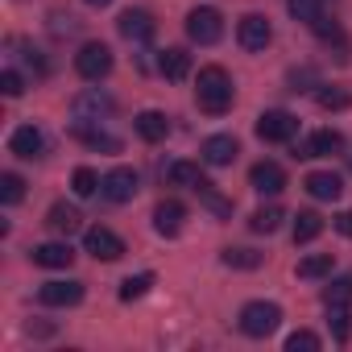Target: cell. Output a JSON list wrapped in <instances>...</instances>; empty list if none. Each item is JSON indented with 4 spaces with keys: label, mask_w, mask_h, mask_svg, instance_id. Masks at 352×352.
<instances>
[{
    "label": "cell",
    "mask_w": 352,
    "mask_h": 352,
    "mask_svg": "<svg viewBox=\"0 0 352 352\" xmlns=\"http://www.w3.org/2000/svg\"><path fill=\"white\" fill-rule=\"evenodd\" d=\"M348 166H352V153H348Z\"/></svg>",
    "instance_id": "obj_41"
},
{
    "label": "cell",
    "mask_w": 352,
    "mask_h": 352,
    "mask_svg": "<svg viewBox=\"0 0 352 352\" xmlns=\"http://www.w3.org/2000/svg\"><path fill=\"white\" fill-rule=\"evenodd\" d=\"M108 112H112V100L100 96V91H83V96L75 100V120H100V116H108Z\"/></svg>",
    "instance_id": "obj_20"
},
{
    "label": "cell",
    "mask_w": 352,
    "mask_h": 352,
    "mask_svg": "<svg viewBox=\"0 0 352 352\" xmlns=\"http://www.w3.org/2000/svg\"><path fill=\"white\" fill-rule=\"evenodd\" d=\"M0 91H5L9 100H17V96L25 91V79H21L17 71H5V75H0Z\"/></svg>",
    "instance_id": "obj_38"
},
{
    "label": "cell",
    "mask_w": 352,
    "mask_h": 352,
    "mask_svg": "<svg viewBox=\"0 0 352 352\" xmlns=\"http://www.w3.org/2000/svg\"><path fill=\"white\" fill-rule=\"evenodd\" d=\"M236 153H241V145H236V137H228V133H216V137L204 141V162H208V166H232Z\"/></svg>",
    "instance_id": "obj_15"
},
{
    "label": "cell",
    "mask_w": 352,
    "mask_h": 352,
    "mask_svg": "<svg viewBox=\"0 0 352 352\" xmlns=\"http://www.w3.org/2000/svg\"><path fill=\"white\" fill-rule=\"evenodd\" d=\"M344 149V137L336 133V129H319V133H311L294 153L298 157H331V153H340Z\"/></svg>",
    "instance_id": "obj_9"
},
{
    "label": "cell",
    "mask_w": 352,
    "mask_h": 352,
    "mask_svg": "<svg viewBox=\"0 0 352 352\" xmlns=\"http://www.w3.org/2000/svg\"><path fill=\"white\" fill-rule=\"evenodd\" d=\"M149 286H153V274H133V278H124V282H120V302H133V298L149 294Z\"/></svg>",
    "instance_id": "obj_31"
},
{
    "label": "cell",
    "mask_w": 352,
    "mask_h": 352,
    "mask_svg": "<svg viewBox=\"0 0 352 352\" xmlns=\"http://www.w3.org/2000/svg\"><path fill=\"white\" fill-rule=\"evenodd\" d=\"M315 100H319V108H323V112H344V108L352 104V96H348L344 87H323V83H319Z\"/></svg>",
    "instance_id": "obj_26"
},
{
    "label": "cell",
    "mask_w": 352,
    "mask_h": 352,
    "mask_svg": "<svg viewBox=\"0 0 352 352\" xmlns=\"http://www.w3.org/2000/svg\"><path fill=\"white\" fill-rule=\"evenodd\" d=\"M157 71L166 75V79H187L191 75V54L187 50H162V58H157Z\"/></svg>",
    "instance_id": "obj_21"
},
{
    "label": "cell",
    "mask_w": 352,
    "mask_h": 352,
    "mask_svg": "<svg viewBox=\"0 0 352 352\" xmlns=\"http://www.w3.org/2000/svg\"><path fill=\"white\" fill-rule=\"evenodd\" d=\"M9 149H13L17 157H42V149H46V137H42V129H34V124H21V129L9 137Z\"/></svg>",
    "instance_id": "obj_16"
},
{
    "label": "cell",
    "mask_w": 352,
    "mask_h": 352,
    "mask_svg": "<svg viewBox=\"0 0 352 352\" xmlns=\"http://www.w3.org/2000/svg\"><path fill=\"white\" fill-rule=\"evenodd\" d=\"M75 137H79L83 145H91V149H108V153L120 149V141H116L112 133H104L96 120H75Z\"/></svg>",
    "instance_id": "obj_18"
},
{
    "label": "cell",
    "mask_w": 352,
    "mask_h": 352,
    "mask_svg": "<svg viewBox=\"0 0 352 352\" xmlns=\"http://www.w3.org/2000/svg\"><path fill=\"white\" fill-rule=\"evenodd\" d=\"M220 34H224V17H220L216 9H191V17H187V38H191V42L216 46Z\"/></svg>",
    "instance_id": "obj_4"
},
{
    "label": "cell",
    "mask_w": 352,
    "mask_h": 352,
    "mask_svg": "<svg viewBox=\"0 0 352 352\" xmlns=\"http://www.w3.org/2000/svg\"><path fill=\"white\" fill-rule=\"evenodd\" d=\"M249 183H253V191H261V195H278V191L286 187V170H282L278 162H257V166L249 170Z\"/></svg>",
    "instance_id": "obj_11"
},
{
    "label": "cell",
    "mask_w": 352,
    "mask_h": 352,
    "mask_svg": "<svg viewBox=\"0 0 352 352\" xmlns=\"http://www.w3.org/2000/svg\"><path fill=\"white\" fill-rule=\"evenodd\" d=\"M137 133L153 145V141H166V133H170V120H166V112H153V108H145V112H137Z\"/></svg>",
    "instance_id": "obj_19"
},
{
    "label": "cell",
    "mask_w": 352,
    "mask_h": 352,
    "mask_svg": "<svg viewBox=\"0 0 352 352\" xmlns=\"http://www.w3.org/2000/svg\"><path fill=\"white\" fill-rule=\"evenodd\" d=\"M166 183H170V187H199L204 174H199L195 162H170V166H166Z\"/></svg>",
    "instance_id": "obj_23"
},
{
    "label": "cell",
    "mask_w": 352,
    "mask_h": 352,
    "mask_svg": "<svg viewBox=\"0 0 352 352\" xmlns=\"http://www.w3.org/2000/svg\"><path fill=\"white\" fill-rule=\"evenodd\" d=\"M336 232H340V236H352V208L336 216Z\"/></svg>",
    "instance_id": "obj_39"
},
{
    "label": "cell",
    "mask_w": 352,
    "mask_h": 352,
    "mask_svg": "<svg viewBox=\"0 0 352 352\" xmlns=\"http://www.w3.org/2000/svg\"><path fill=\"white\" fill-rule=\"evenodd\" d=\"M352 302V278H336L323 290V307H348Z\"/></svg>",
    "instance_id": "obj_32"
},
{
    "label": "cell",
    "mask_w": 352,
    "mask_h": 352,
    "mask_svg": "<svg viewBox=\"0 0 352 352\" xmlns=\"http://www.w3.org/2000/svg\"><path fill=\"white\" fill-rule=\"evenodd\" d=\"M71 261H75V253L63 241H50V245H38L34 249V265H42V270H67Z\"/></svg>",
    "instance_id": "obj_17"
},
{
    "label": "cell",
    "mask_w": 352,
    "mask_h": 352,
    "mask_svg": "<svg viewBox=\"0 0 352 352\" xmlns=\"http://www.w3.org/2000/svg\"><path fill=\"white\" fill-rule=\"evenodd\" d=\"M307 195L311 199H323V204H336L340 199V191H344V183H340V174H331V170H315V174H307Z\"/></svg>",
    "instance_id": "obj_13"
},
{
    "label": "cell",
    "mask_w": 352,
    "mask_h": 352,
    "mask_svg": "<svg viewBox=\"0 0 352 352\" xmlns=\"http://www.w3.org/2000/svg\"><path fill=\"white\" fill-rule=\"evenodd\" d=\"M83 249H87L96 261H120V257H124V241H120L112 228H104V224H96V228L83 232Z\"/></svg>",
    "instance_id": "obj_5"
},
{
    "label": "cell",
    "mask_w": 352,
    "mask_h": 352,
    "mask_svg": "<svg viewBox=\"0 0 352 352\" xmlns=\"http://www.w3.org/2000/svg\"><path fill=\"white\" fill-rule=\"evenodd\" d=\"M282 220H286V216H282V208H257V212H253V220H249V228H253V232H278V228H282Z\"/></svg>",
    "instance_id": "obj_28"
},
{
    "label": "cell",
    "mask_w": 352,
    "mask_h": 352,
    "mask_svg": "<svg viewBox=\"0 0 352 352\" xmlns=\"http://www.w3.org/2000/svg\"><path fill=\"white\" fill-rule=\"evenodd\" d=\"M236 42H241L245 50H265V46L274 42V30H270V21H265L261 13H249V17H241V25H236Z\"/></svg>",
    "instance_id": "obj_8"
},
{
    "label": "cell",
    "mask_w": 352,
    "mask_h": 352,
    "mask_svg": "<svg viewBox=\"0 0 352 352\" xmlns=\"http://www.w3.org/2000/svg\"><path fill=\"white\" fill-rule=\"evenodd\" d=\"M100 187H104V179H100V174H96L91 166H79V170L71 174V191H75L79 199H91Z\"/></svg>",
    "instance_id": "obj_25"
},
{
    "label": "cell",
    "mask_w": 352,
    "mask_h": 352,
    "mask_svg": "<svg viewBox=\"0 0 352 352\" xmlns=\"http://www.w3.org/2000/svg\"><path fill=\"white\" fill-rule=\"evenodd\" d=\"M87 5H91V9H104V5H112V0H87Z\"/></svg>",
    "instance_id": "obj_40"
},
{
    "label": "cell",
    "mask_w": 352,
    "mask_h": 352,
    "mask_svg": "<svg viewBox=\"0 0 352 352\" xmlns=\"http://www.w3.org/2000/svg\"><path fill=\"white\" fill-rule=\"evenodd\" d=\"M75 71L87 79V83H100L112 75V50L104 42H87L79 54H75Z\"/></svg>",
    "instance_id": "obj_3"
},
{
    "label": "cell",
    "mask_w": 352,
    "mask_h": 352,
    "mask_svg": "<svg viewBox=\"0 0 352 352\" xmlns=\"http://www.w3.org/2000/svg\"><path fill=\"white\" fill-rule=\"evenodd\" d=\"M319 232H323V220H319L315 212H298V220H294V241L307 245V241H315Z\"/></svg>",
    "instance_id": "obj_29"
},
{
    "label": "cell",
    "mask_w": 352,
    "mask_h": 352,
    "mask_svg": "<svg viewBox=\"0 0 352 352\" xmlns=\"http://www.w3.org/2000/svg\"><path fill=\"white\" fill-rule=\"evenodd\" d=\"M38 298L46 307H75L83 298V282H75V278H67V282H42Z\"/></svg>",
    "instance_id": "obj_10"
},
{
    "label": "cell",
    "mask_w": 352,
    "mask_h": 352,
    "mask_svg": "<svg viewBox=\"0 0 352 352\" xmlns=\"http://www.w3.org/2000/svg\"><path fill=\"white\" fill-rule=\"evenodd\" d=\"M265 257L257 253V249H224V265H232V270H257Z\"/></svg>",
    "instance_id": "obj_30"
},
{
    "label": "cell",
    "mask_w": 352,
    "mask_h": 352,
    "mask_svg": "<svg viewBox=\"0 0 352 352\" xmlns=\"http://www.w3.org/2000/svg\"><path fill=\"white\" fill-rule=\"evenodd\" d=\"M120 34L129 38V42H149L153 34H157V25H153V17L145 13V9H129V13H120Z\"/></svg>",
    "instance_id": "obj_14"
},
{
    "label": "cell",
    "mask_w": 352,
    "mask_h": 352,
    "mask_svg": "<svg viewBox=\"0 0 352 352\" xmlns=\"http://www.w3.org/2000/svg\"><path fill=\"white\" fill-rule=\"evenodd\" d=\"M137 187H141V179H137V170H129V166H116V170H108L104 174V199L108 204H129L133 195H137Z\"/></svg>",
    "instance_id": "obj_6"
},
{
    "label": "cell",
    "mask_w": 352,
    "mask_h": 352,
    "mask_svg": "<svg viewBox=\"0 0 352 352\" xmlns=\"http://www.w3.org/2000/svg\"><path fill=\"white\" fill-rule=\"evenodd\" d=\"M311 30H315L323 42H340V46H344V34H340V25H336V21H327V17H315V21H311Z\"/></svg>",
    "instance_id": "obj_37"
},
{
    "label": "cell",
    "mask_w": 352,
    "mask_h": 352,
    "mask_svg": "<svg viewBox=\"0 0 352 352\" xmlns=\"http://www.w3.org/2000/svg\"><path fill=\"white\" fill-rule=\"evenodd\" d=\"M331 265H336V261H331V253H311V257H302V261H298V278H302V282H319V278H327V274H331Z\"/></svg>",
    "instance_id": "obj_24"
},
{
    "label": "cell",
    "mask_w": 352,
    "mask_h": 352,
    "mask_svg": "<svg viewBox=\"0 0 352 352\" xmlns=\"http://www.w3.org/2000/svg\"><path fill=\"white\" fill-rule=\"evenodd\" d=\"M327 323H331V336L344 344L348 340V307H327Z\"/></svg>",
    "instance_id": "obj_36"
},
{
    "label": "cell",
    "mask_w": 352,
    "mask_h": 352,
    "mask_svg": "<svg viewBox=\"0 0 352 352\" xmlns=\"http://www.w3.org/2000/svg\"><path fill=\"white\" fill-rule=\"evenodd\" d=\"M183 220H187V208H183L179 199H162V204L153 208V228H157L162 236H179V232H183Z\"/></svg>",
    "instance_id": "obj_12"
},
{
    "label": "cell",
    "mask_w": 352,
    "mask_h": 352,
    "mask_svg": "<svg viewBox=\"0 0 352 352\" xmlns=\"http://www.w3.org/2000/svg\"><path fill=\"white\" fill-rule=\"evenodd\" d=\"M195 100L208 116H224L232 108V79L224 67H204L195 79Z\"/></svg>",
    "instance_id": "obj_1"
},
{
    "label": "cell",
    "mask_w": 352,
    "mask_h": 352,
    "mask_svg": "<svg viewBox=\"0 0 352 352\" xmlns=\"http://www.w3.org/2000/svg\"><path fill=\"white\" fill-rule=\"evenodd\" d=\"M286 9H290V17L294 21H315V17H323V0H286Z\"/></svg>",
    "instance_id": "obj_33"
},
{
    "label": "cell",
    "mask_w": 352,
    "mask_h": 352,
    "mask_svg": "<svg viewBox=\"0 0 352 352\" xmlns=\"http://www.w3.org/2000/svg\"><path fill=\"white\" fill-rule=\"evenodd\" d=\"M195 191H199V195H204V204H208V208H212V212H216V216H232V204H228V199H220V195H216V187H212V183H208V179H204V183H199V187H195Z\"/></svg>",
    "instance_id": "obj_35"
},
{
    "label": "cell",
    "mask_w": 352,
    "mask_h": 352,
    "mask_svg": "<svg viewBox=\"0 0 352 352\" xmlns=\"http://www.w3.org/2000/svg\"><path fill=\"white\" fill-rule=\"evenodd\" d=\"M294 133H298V120L282 108H270V112L257 116V137L261 141H290Z\"/></svg>",
    "instance_id": "obj_7"
},
{
    "label": "cell",
    "mask_w": 352,
    "mask_h": 352,
    "mask_svg": "<svg viewBox=\"0 0 352 352\" xmlns=\"http://www.w3.org/2000/svg\"><path fill=\"white\" fill-rule=\"evenodd\" d=\"M278 323H282V307H278V302H249V307L241 311V331L253 336V340L274 336Z\"/></svg>",
    "instance_id": "obj_2"
},
{
    "label": "cell",
    "mask_w": 352,
    "mask_h": 352,
    "mask_svg": "<svg viewBox=\"0 0 352 352\" xmlns=\"http://www.w3.org/2000/svg\"><path fill=\"white\" fill-rule=\"evenodd\" d=\"M25 199V183H21V174H0V204L13 208Z\"/></svg>",
    "instance_id": "obj_27"
},
{
    "label": "cell",
    "mask_w": 352,
    "mask_h": 352,
    "mask_svg": "<svg viewBox=\"0 0 352 352\" xmlns=\"http://www.w3.org/2000/svg\"><path fill=\"white\" fill-rule=\"evenodd\" d=\"M79 212L71 208V204H54L50 212H46V224L54 228V232H63V236H71V232H79Z\"/></svg>",
    "instance_id": "obj_22"
},
{
    "label": "cell",
    "mask_w": 352,
    "mask_h": 352,
    "mask_svg": "<svg viewBox=\"0 0 352 352\" xmlns=\"http://www.w3.org/2000/svg\"><path fill=\"white\" fill-rule=\"evenodd\" d=\"M286 352H319V336L315 331H290L286 336Z\"/></svg>",
    "instance_id": "obj_34"
}]
</instances>
